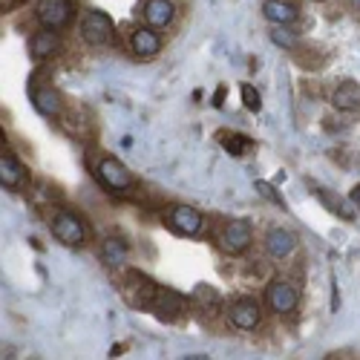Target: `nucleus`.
I'll return each mask as SVG.
<instances>
[{"label":"nucleus","mask_w":360,"mask_h":360,"mask_svg":"<svg viewBox=\"0 0 360 360\" xmlns=\"http://www.w3.org/2000/svg\"><path fill=\"white\" fill-rule=\"evenodd\" d=\"M254 243V231L245 219H231L225 222V228L219 231V239H217V245L222 254H231V257H239V254H245Z\"/></svg>","instance_id":"obj_1"},{"label":"nucleus","mask_w":360,"mask_h":360,"mask_svg":"<svg viewBox=\"0 0 360 360\" xmlns=\"http://www.w3.org/2000/svg\"><path fill=\"white\" fill-rule=\"evenodd\" d=\"M115 35V26L107 12H86L81 20V38L89 46H107Z\"/></svg>","instance_id":"obj_2"},{"label":"nucleus","mask_w":360,"mask_h":360,"mask_svg":"<svg viewBox=\"0 0 360 360\" xmlns=\"http://www.w3.org/2000/svg\"><path fill=\"white\" fill-rule=\"evenodd\" d=\"M52 233H55V239L61 245H70V248H75V245H84V239H86V228H84V222L75 217V214H55V219H52Z\"/></svg>","instance_id":"obj_3"},{"label":"nucleus","mask_w":360,"mask_h":360,"mask_svg":"<svg viewBox=\"0 0 360 360\" xmlns=\"http://www.w3.org/2000/svg\"><path fill=\"white\" fill-rule=\"evenodd\" d=\"M35 18L46 29H61L72 18V4L70 0H38L35 4Z\"/></svg>","instance_id":"obj_4"},{"label":"nucleus","mask_w":360,"mask_h":360,"mask_svg":"<svg viewBox=\"0 0 360 360\" xmlns=\"http://www.w3.org/2000/svg\"><path fill=\"white\" fill-rule=\"evenodd\" d=\"M265 303L274 314H291L297 309V303H300V294H297V288L291 283L274 280L265 291Z\"/></svg>","instance_id":"obj_5"},{"label":"nucleus","mask_w":360,"mask_h":360,"mask_svg":"<svg viewBox=\"0 0 360 360\" xmlns=\"http://www.w3.org/2000/svg\"><path fill=\"white\" fill-rule=\"evenodd\" d=\"M228 323L233 328H239V332H254V328H259L262 323V311H259V303H254V300H236V303H231L228 309Z\"/></svg>","instance_id":"obj_6"},{"label":"nucleus","mask_w":360,"mask_h":360,"mask_svg":"<svg viewBox=\"0 0 360 360\" xmlns=\"http://www.w3.org/2000/svg\"><path fill=\"white\" fill-rule=\"evenodd\" d=\"M98 176H101V182L110 188V191H127L130 185H133V176H130V170L118 162V159H112V156H104L101 162H98Z\"/></svg>","instance_id":"obj_7"},{"label":"nucleus","mask_w":360,"mask_h":360,"mask_svg":"<svg viewBox=\"0 0 360 360\" xmlns=\"http://www.w3.org/2000/svg\"><path fill=\"white\" fill-rule=\"evenodd\" d=\"M167 222L176 233H182V236H193V233L202 231V214L191 205H176L170 211V217H167Z\"/></svg>","instance_id":"obj_8"},{"label":"nucleus","mask_w":360,"mask_h":360,"mask_svg":"<svg viewBox=\"0 0 360 360\" xmlns=\"http://www.w3.org/2000/svg\"><path fill=\"white\" fill-rule=\"evenodd\" d=\"M141 15H144L147 26L165 29V26L173 23L176 6H173V0H144V4H141Z\"/></svg>","instance_id":"obj_9"},{"label":"nucleus","mask_w":360,"mask_h":360,"mask_svg":"<svg viewBox=\"0 0 360 360\" xmlns=\"http://www.w3.org/2000/svg\"><path fill=\"white\" fill-rule=\"evenodd\" d=\"M130 49L139 58H156L162 52V38L153 32V26H141L130 35Z\"/></svg>","instance_id":"obj_10"},{"label":"nucleus","mask_w":360,"mask_h":360,"mask_svg":"<svg viewBox=\"0 0 360 360\" xmlns=\"http://www.w3.org/2000/svg\"><path fill=\"white\" fill-rule=\"evenodd\" d=\"M297 248V236L288 228H271L265 236V251L271 254L274 259H285L291 251Z\"/></svg>","instance_id":"obj_11"},{"label":"nucleus","mask_w":360,"mask_h":360,"mask_svg":"<svg viewBox=\"0 0 360 360\" xmlns=\"http://www.w3.org/2000/svg\"><path fill=\"white\" fill-rule=\"evenodd\" d=\"M332 107L340 112H354L360 110V84L357 81H340L332 93Z\"/></svg>","instance_id":"obj_12"},{"label":"nucleus","mask_w":360,"mask_h":360,"mask_svg":"<svg viewBox=\"0 0 360 360\" xmlns=\"http://www.w3.org/2000/svg\"><path fill=\"white\" fill-rule=\"evenodd\" d=\"M29 49H32V58H38V61H44V58H52L58 49H61V38H58L55 29H41V32L32 35V41H29Z\"/></svg>","instance_id":"obj_13"},{"label":"nucleus","mask_w":360,"mask_h":360,"mask_svg":"<svg viewBox=\"0 0 360 360\" xmlns=\"http://www.w3.org/2000/svg\"><path fill=\"white\" fill-rule=\"evenodd\" d=\"M150 309H153L162 320H173L176 314H182V309H185V300L179 297L176 291H156V297H153V303H150Z\"/></svg>","instance_id":"obj_14"},{"label":"nucleus","mask_w":360,"mask_h":360,"mask_svg":"<svg viewBox=\"0 0 360 360\" xmlns=\"http://www.w3.org/2000/svg\"><path fill=\"white\" fill-rule=\"evenodd\" d=\"M262 15L271 20V23H277V26H288V23H294L300 18L297 6L288 4V0H265V4H262Z\"/></svg>","instance_id":"obj_15"},{"label":"nucleus","mask_w":360,"mask_h":360,"mask_svg":"<svg viewBox=\"0 0 360 360\" xmlns=\"http://www.w3.org/2000/svg\"><path fill=\"white\" fill-rule=\"evenodd\" d=\"M23 182H26V167L12 153H4V159H0V185L4 188H20Z\"/></svg>","instance_id":"obj_16"},{"label":"nucleus","mask_w":360,"mask_h":360,"mask_svg":"<svg viewBox=\"0 0 360 360\" xmlns=\"http://www.w3.org/2000/svg\"><path fill=\"white\" fill-rule=\"evenodd\" d=\"M32 101H35V110H38L41 115H46V118L61 115V96H58L52 86H41V89H35Z\"/></svg>","instance_id":"obj_17"},{"label":"nucleus","mask_w":360,"mask_h":360,"mask_svg":"<svg viewBox=\"0 0 360 360\" xmlns=\"http://www.w3.org/2000/svg\"><path fill=\"white\" fill-rule=\"evenodd\" d=\"M317 196H320V202L328 207V211H335L340 219H346V222H352V219H354L352 199L346 202V199H340V196H338V193H332V191H317Z\"/></svg>","instance_id":"obj_18"},{"label":"nucleus","mask_w":360,"mask_h":360,"mask_svg":"<svg viewBox=\"0 0 360 360\" xmlns=\"http://www.w3.org/2000/svg\"><path fill=\"white\" fill-rule=\"evenodd\" d=\"M101 257L107 265H122L127 259V243L122 236H110L104 239V245H101Z\"/></svg>","instance_id":"obj_19"},{"label":"nucleus","mask_w":360,"mask_h":360,"mask_svg":"<svg viewBox=\"0 0 360 360\" xmlns=\"http://www.w3.org/2000/svg\"><path fill=\"white\" fill-rule=\"evenodd\" d=\"M219 141L231 156H245L248 147H251V141L245 136H233V133H219Z\"/></svg>","instance_id":"obj_20"},{"label":"nucleus","mask_w":360,"mask_h":360,"mask_svg":"<svg viewBox=\"0 0 360 360\" xmlns=\"http://www.w3.org/2000/svg\"><path fill=\"white\" fill-rule=\"evenodd\" d=\"M243 101H245V107L251 112H259V107H262V98H259V93L251 84H243Z\"/></svg>","instance_id":"obj_21"},{"label":"nucleus","mask_w":360,"mask_h":360,"mask_svg":"<svg viewBox=\"0 0 360 360\" xmlns=\"http://www.w3.org/2000/svg\"><path fill=\"white\" fill-rule=\"evenodd\" d=\"M271 41H274L277 46H283V49H297V38H294L291 32H285L283 26H277L274 32H271Z\"/></svg>","instance_id":"obj_22"},{"label":"nucleus","mask_w":360,"mask_h":360,"mask_svg":"<svg viewBox=\"0 0 360 360\" xmlns=\"http://www.w3.org/2000/svg\"><path fill=\"white\" fill-rule=\"evenodd\" d=\"M257 191H259V193H262L265 199H271L274 205H280V207H283V199H280V196L274 193V188H271V185H265V182H257Z\"/></svg>","instance_id":"obj_23"},{"label":"nucleus","mask_w":360,"mask_h":360,"mask_svg":"<svg viewBox=\"0 0 360 360\" xmlns=\"http://www.w3.org/2000/svg\"><path fill=\"white\" fill-rule=\"evenodd\" d=\"M349 6H352V12H354V18L360 20V0H349Z\"/></svg>","instance_id":"obj_24"},{"label":"nucleus","mask_w":360,"mask_h":360,"mask_svg":"<svg viewBox=\"0 0 360 360\" xmlns=\"http://www.w3.org/2000/svg\"><path fill=\"white\" fill-rule=\"evenodd\" d=\"M352 202H354V205H357V207H360V185H357V188H354V191H352Z\"/></svg>","instance_id":"obj_25"},{"label":"nucleus","mask_w":360,"mask_h":360,"mask_svg":"<svg viewBox=\"0 0 360 360\" xmlns=\"http://www.w3.org/2000/svg\"><path fill=\"white\" fill-rule=\"evenodd\" d=\"M6 4H12V0H4V6H6Z\"/></svg>","instance_id":"obj_26"}]
</instances>
